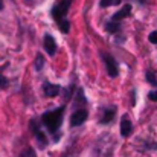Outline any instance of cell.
Returning <instances> with one entry per match:
<instances>
[{
    "label": "cell",
    "mask_w": 157,
    "mask_h": 157,
    "mask_svg": "<svg viewBox=\"0 0 157 157\" xmlns=\"http://www.w3.org/2000/svg\"><path fill=\"white\" fill-rule=\"evenodd\" d=\"M63 113H64V107H58L55 110L51 111H46L43 116H41V121L44 124V127L49 130L51 134H55L58 130H59V125L63 122Z\"/></svg>",
    "instance_id": "6da1fadb"
},
{
    "label": "cell",
    "mask_w": 157,
    "mask_h": 157,
    "mask_svg": "<svg viewBox=\"0 0 157 157\" xmlns=\"http://www.w3.org/2000/svg\"><path fill=\"white\" fill-rule=\"evenodd\" d=\"M70 5H72V0H61L59 3H56L53 6L51 14H52V17L55 18V21H59V20H63L66 17V14L69 12Z\"/></svg>",
    "instance_id": "7a4b0ae2"
},
{
    "label": "cell",
    "mask_w": 157,
    "mask_h": 157,
    "mask_svg": "<svg viewBox=\"0 0 157 157\" xmlns=\"http://www.w3.org/2000/svg\"><path fill=\"white\" fill-rule=\"evenodd\" d=\"M102 59H104L105 67H107V73H108L111 78H116V76L119 75V69H117L116 59H114L111 55H108V53H102Z\"/></svg>",
    "instance_id": "3957f363"
},
{
    "label": "cell",
    "mask_w": 157,
    "mask_h": 157,
    "mask_svg": "<svg viewBox=\"0 0 157 157\" xmlns=\"http://www.w3.org/2000/svg\"><path fill=\"white\" fill-rule=\"evenodd\" d=\"M89 117V113L86 108H78L76 111H73V114L70 116V125L72 127H78V125H82Z\"/></svg>",
    "instance_id": "277c9868"
},
{
    "label": "cell",
    "mask_w": 157,
    "mask_h": 157,
    "mask_svg": "<svg viewBox=\"0 0 157 157\" xmlns=\"http://www.w3.org/2000/svg\"><path fill=\"white\" fill-rule=\"evenodd\" d=\"M101 117H99V124H110L113 119H114V114H116V107L114 105H110V107H101Z\"/></svg>",
    "instance_id": "5b68a950"
},
{
    "label": "cell",
    "mask_w": 157,
    "mask_h": 157,
    "mask_svg": "<svg viewBox=\"0 0 157 157\" xmlns=\"http://www.w3.org/2000/svg\"><path fill=\"white\" fill-rule=\"evenodd\" d=\"M31 128H32V133L35 134L38 144H40V148H46V147H48V137H46L44 133L40 130V127H35V121L31 122Z\"/></svg>",
    "instance_id": "8992f818"
},
{
    "label": "cell",
    "mask_w": 157,
    "mask_h": 157,
    "mask_svg": "<svg viewBox=\"0 0 157 157\" xmlns=\"http://www.w3.org/2000/svg\"><path fill=\"white\" fill-rule=\"evenodd\" d=\"M59 90L61 87L56 86V84H51V82H44L43 84V93L46 98H55L59 95Z\"/></svg>",
    "instance_id": "52a82bcc"
},
{
    "label": "cell",
    "mask_w": 157,
    "mask_h": 157,
    "mask_svg": "<svg viewBox=\"0 0 157 157\" xmlns=\"http://www.w3.org/2000/svg\"><path fill=\"white\" fill-rule=\"evenodd\" d=\"M131 133H133V124H131L130 117L125 114L121 121V134H122V137H128Z\"/></svg>",
    "instance_id": "ba28073f"
},
{
    "label": "cell",
    "mask_w": 157,
    "mask_h": 157,
    "mask_svg": "<svg viewBox=\"0 0 157 157\" xmlns=\"http://www.w3.org/2000/svg\"><path fill=\"white\" fill-rule=\"evenodd\" d=\"M44 49H46V52L49 53L51 56L55 55V52H56V43H55V38L51 34L44 35Z\"/></svg>",
    "instance_id": "9c48e42d"
},
{
    "label": "cell",
    "mask_w": 157,
    "mask_h": 157,
    "mask_svg": "<svg viewBox=\"0 0 157 157\" xmlns=\"http://www.w3.org/2000/svg\"><path fill=\"white\" fill-rule=\"evenodd\" d=\"M130 12H131V5H125L122 9H119V11L111 17V20H114V21H121V20H124L125 17H128Z\"/></svg>",
    "instance_id": "30bf717a"
},
{
    "label": "cell",
    "mask_w": 157,
    "mask_h": 157,
    "mask_svg": "<svg viewBox=\"0 0 157 157\" xmlns=\"http://www.w3.org/2000/svg\"><path fill=\"white\" fill-rule=\"evenodd\" d=\"M105 31H107L108 34H117V32H121V21L110 20V21L105 25Z\"/></svg>",
    "instance_id": "8fae6325"
},
{
    "label": "cell",
    "mask_w": 157,
    "mask_h": 157,
    "mask_svg": "<svg viewBox=\"0 0 157 157\" xmlns=\"http://www.w3.org/2000/svg\"><path fill=\"white\" fill-rule=\"evenodd\" d=\"M56 23H58V28H59L64 34L69 32V29H70V23H69L66 18H63V20H59V21H56Z\"/></svg>",
    "instance_id": "7c38bea8"
},
{
    "label": "cell",
    "mask_w": 157,
    "mask_h": 157,
    "mask_svg": "<svg viewBox=\"0 0 157 157\" xmlns=\"http://www.w3.org/2000/svg\"><path fill=\"white\" fill-rule=\"evenodd\" d=\"M43 66H44V58H43L41 53H38L37 55V59H35V67H37V70H41Z\"/></svg>",
    "instance_id": "4fadbf2b"
},
{
    "label": "cell",
    "mask_w": 157,
    "mask_h": 157,
    "mask_svg": "<svg viewBox=\"0 0 157 157\" xmlns=\"http://www.w3.org/2000/svg\"><path fill=\"white\" fill-rule=\"evenodd\" d=\"M121 0H101L99 2V6L101 8H107V6H111V5H119Z\"/></svg>",
    "instance_id": "5bb4252c"
},
{
    "label": "cell",
    "mask_w": 157,
    "mask_h": 157,
    "mask_svg": "<svg viewBox=\"0 0 157 157\" xmlns=\"http://www.w3.org/2000/svg\"><path fill=\"white\" fill-rule=\"evenodd\" d=\"M18 157H37V154H35V150L34 148H26Z\"/></svg>",
    "instance_id": "9a60e30c"
},
{
    "label": "cell",
    "mask_w": 157,
    "mask_h": 157,
    "mask_svg": "<svg viewBox=\"0 0 157 157\" xmlns=\"http://www.w3.org/2000/svg\"><path fill=\"white\" fill-rule=\"evenodd\" d=\"M147 81L150 84H153V86H157V78L153 72H147Z\"/></svg>",
    "instance_id": "2e32d148"
},
{
    "label": "cell",
    "mask_w": 157,
    "mask_h": 157,
    "mask_svg": "<svg viewBox=\"0 0 157 157\" xmlns=\"http://www.w3.org/2000/svg\"><path fill=\"white\" fill-rule=\"evenodd\" d=\"M148 40H150V43H153V44H157V31H154V32H151V34H150Z\"/></svg>",
    "instance_id": "e0dca14e"
},
{
    "label": "cell",
    "mask_w": 157,
    "mask_h": 157,
    "mask_svg": "<svg viewBox=\"0 0 157 157\" xmlns=\"http://www.w3.org/2000/svg\"><path fill=\"white\" fill-rule=\"evenodd\" d=\"M6 87H8V79L3 75H0V89H6Z\"/></svg>",
    "instance_id": "ac0fdd59"
},
{
    "label": "cell",
    "mask_w": 157,
    "mask_h": 157,
    "mask_svg": "<svg viewBox=\"0 0 157 157\" xmlns=\"http://www.w3.org/2000/svg\"><path fill=\"white\" fill-rule=\"evenodd\" d=\"M148 98H150V101L157 102V92H150V93H148Z\"/></svg>",
    "instance_id": "d6986e66"
},
{
    "label": "cell",
    "mask_w": 157,
    "mask_h": 157,
    "mask_svg": "<svg viewBox=\"0 0 157 157\" xmlns=\"http://www.w3.org/2000/svg\"><path fill=\"white\" fill-rule=\"evenodd\" d=\"M0 9H3V2L0 0Z\"/></svg>",
    "instance_id": "ffe728a7"
}]
</instances>
